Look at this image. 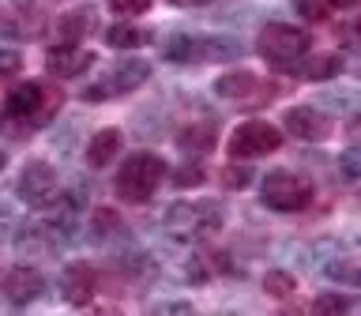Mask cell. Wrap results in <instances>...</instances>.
Listing matches in <instances>:
<instances>
[{"mask_svg":"<svg viewBox=\"0 0 361 316\" xmlns=\"http://www.w3.org/2000/svg\"><path fill=\"white\" fill-rule=\"evenodd\" d=\"M151 79V61L143 56H128V61H117L109 68L98 83H90L83 90V102H106V98H121V95H132L135 87H143Z\"/></svg>","mask_w":361,"mask_h":316,"instance_id":"obj_6","label":"cell"},{"mask_svg":"<svg viewBox=\"0 0 361 316\" xmlns=\"http://www.w3.org/2000/svg\"><path fill=\"white\" fill-rule=\"evenodd\" d=\"M19 200L30 203L34 211H49L56 200H61V181H56V169L45 162V158H30L19 174Z\"/></svg>","mask_w":361,"mask_h":316,"instance_id":"obj_8","label":"cell"},{"mask_svg":"<svg viewBox=\"0 0 361 316\" xmlns=\"http://www.w3.org/2000/svg\"><path fill=\"white\" fill-rule=\"evenodd\" d=\"M282 128L301 143H324L327 135H331L335 121L316 106H290L286 113H282Z\"/></svg>","mask_w":361,"mask_h":316,"instance_id":"obj_10","label":"cell"},{"mask_svg":"<svg viewBox=\"0 0 361 316\" xmlns=\"http://www.w3.org/2000/svg\"><path fill=\"white\" fill-rule=\"evenodd\" d=\"M279 147H282V128H275L271 121H241L230 132V140H226V151H230L233 162L275 154Z\"/></svg>","mask_w":361,"mask_h":316,"instance_id":"obj_7","label":"cell"},{"mask_svg":"<svg viewBox=\"0 0 361 316\" xmlns=\"http://www.w3.org/2000/svg\"><path fill=\"white\" fill-rule=\"evenodd\" d=\"M309 45H312V34L305 27H293V23H267L256 38V53L264 56L271 68L293 75V68H298V61L305 53H309Z\"/></svg>","mask_w":361,"mask_h":316,"instance_id":"obj_3","label":"cell"},{"mask_svg":"<svg viewBox=\"0 0 361 316\" xmlns=\"http://www.w3.org/2000/svg\"><path fill=\"white\" fill-rule=\"evenodd\" d=\"M98 64V56L83 49V45H53L49 53H45V68H49V75L56 79H75L90 72V68Z\"/></svg>","mask_w":361,"mask_h":316,"instance_id":"obj_12","label":"cell"},{"mask_svg":"<svg viewBox=\"0 0 361 316\" xmlns=\"http://www.w3.org/2000/svg\"><path fill=\"white\" fill-rule=\"evenodd\" d=\"M338 169H343L346 181H357V147H350V151H343V158H338Z\"/></svg>","mask_w":361,"mask_h":316,"instance_id":"obj_26","label":"cell"},{"mask_svg":"<svg viewBox=\"0 0 361 316\" xmlns=\"http://www.w3.org/2000/svg\"><path fill=\"white\" fill-rule=\"evenodd\" d=\"M94 290H98L94 267L83 264V260H72V264L64 267V275H61V298L68 305H75V309H83V305L94 301Z\"/></svg>","mask_w":361,"mask_h":316,"instance_id":"obj_11","label":"cell"},{"mask_svg":"<svg viewBox=\"0 0 361 316\" xmlns=\"http://www.w3.org/2000/svg\"><path fill=\"white\" fill-rule=\"evenodd\" d=\"M203 166H196V162H188V166H177V174H173V185L177 188H196V185H203Z\"/></svg>","mask_w":361,"mask_h":316,"instance_id":"obj_24","label":"cell"},{"mask_svg":"<svg viewBox=\"0 0 361 316\" xmlns=\"http://www.w3.org/2000/svg\"><path fill=\"white\" fill-rule=\"evenodd\" d=\"M109 11L117 19H135V16L151 11V0H109Z\"/></svg>","mask_w":361,"mask_h":316,"instance_id":"obj_22","label":"cell"},{"mask_svg":"<svg viewBox=\"0 0 361 316\" xmlns=\"http://www.w3.org/2000/svg\"><path fill=\"white\" fill-rule=\"evenodd\" d=\"M214 121H196V124H185V128L177 132V143L185 147V151H211L214 147Z\"/></svg>","mask_w":361,"mask_h":316,"instance_id":"obj_19","label":"cell"},{"mask_svg":"<svg viewBox=\"0 0 361 316\" xmlns=\"http://www.w3.org/2000/svg\"><path fill=\"white\" fill-rule=\"evenodd\" d=\"M23 72V53L19 49H0V83H11Z\"/></svg>","mask_w":361,"mask_h":316,"instance_id":"obj_23","label":"cell"},{"mask_svg":"<svg viewBox=\"0 0 361 316\" xmlns=\"http://www.w3.org/2000/svg\"><path fill=\"white\" fill-rule=\"evenodd\" d=\"M173 8H207V4H214V0H169Z\"/></svg>","mask_w":361,"mask_h":316,"instance_id":"obj_28","label":"cell"},{"mask_svg":"<svg viewBox=\"0 0 361 316\" xmlns=\"http://www.w3.org/2000/svg\"><path fill=\"white\" fill-rule=\"evenodd\" d=\"M102 38H106L109 49H140V45L151 42V30H143V27H135V23L121 19V23H113V27H106Z\"/></svg>","mask_w":361,"mask_h":316,"instance_id":"obj_18","label":"cell"},{"mask_svg":"<svg viewBox=\"0 0 361 316\" xmlns=\"http://www.w3.org/2000/svg\"><path fill=\"white\" fill-rule=\"evenodd\" d=\"M61 106V95H53L45 83L30 79V83H16L4 98V109H0V124L11 132V135H23L30 128H42L45 121L56 113Z\"/></svg>","mask_w":361,"mask_h":316,"instance_id":"obj_1","label":"cell"},{"mask_svg":"<svg viewBox=\"0 0 361 316\" xmlns=\"http://www.w3.org/2000/svg\"><path fill=\"white\" fill-rule=\"evenodd\" d=\"M338 72H343V56H338V53H316V56L305 53L301 61H298V68H293V75L309 79V83H324V79H335Z\"/></svg>","mask_w":361,"mask_h":316,"instance_id":"obj_17","label":"cell"},{"mask_svg":"<svg viewBox=\"0 0 361 316\" xmlns=\"http://www.w3.org/2000/svg\"><path fill=\"white\" fill-rule=\"evenodd\" d=\"M354 309V298L350 293H320V298L312 301V312L320 316H338V312H350Z\"/></svg>","mask_w":361,"mask_h":316,"instance_id":"obj_21","label":"cell"},{"mask_svg":"<svg viewBox=\"0 0 361 316\" xmlns=\"http://www.w3.org/2000/svg\"><path fill=\"white\" fill-rule=\"evenodd\" d=\"M259 200L279 214H298L312 203V181L293 174V169H271L259 181Z\"/></svg>","mask_w":361,"mask_h":316,"instance_id":"obj_5","label":"cell"},{"mask_svg":"<svg viewBox=\"0 0 361 316\" xmlns=\"http://www.w3.org/2000/svg\"><path fill=\"white\" fill-rule=\"evenodd\" d=\"M0 290H4V298L11 305H30L42 298L45 290V279L38 275L34 267H11L4 279H0Z\"/></svg>","mask_w":361,"mask_h":316,"instance_id":"obj_13","label":"cell"},{"mask_svg":"<svg viewBox=\"0 0 361 316\" xmlns=\"http://www.w3.org/2000/svg\"><path fill=\"white\" fill-rule=\"evenodd\" d=\"M222 181H226V188H248L252 185V169L248 166H226Z\"/></svg>","mask_w":361,"mask_h":316,"instance_id":"obj_25","label":"cell"},{"mask_svg":"<svg viewBox=\"0 0 361 316\" xmlns=\"http://www.w3.org/2000/svg\"><path fill=\"white\" fill-rule=\"evenodd\" d=\"M4 166H8V154H4V151H0V169H4Z\"/></svg>","mask_w":361,"mask_h":316,"instance_id":"obj_30","label":"cell"},{"mask_svg":"<svg viewBox=\"0 0 361 316\" xmlns=\"http://www.w3.org/2000/svg\"><path fill=\"white\" fill-rule=\"evenodd\" d=\"M154 309H162V312H188L192 305L188 301H166V305H154Z\"/></svg>","mask_w":361,"mask_h":316,"instance_id":"obj_27","label":"cell"},{"mask_svg":"<svg viewBox=\"0 0 361 316\" xmlns=\"http://www.w3.org/2000/svg\"><path fill=\"white\" fill-rule=\"evenodd\" d=\"M121 147H124V132L121 128H102L90 135V143H87V166L90 169H106L117 162V154H121Z\"/></svg>","mask_w":361,"mask_h":316,"instance_id":"obj_16","label":"cell"},{"mask_svg":"<svg viewBox=\"0 0 361 316\" xmlns=\"http://www.w3.org/2000/svg\"><path fill=\"white\" fill-rule=\"evenodd\" d=\"M166 226H169V233H177V237H203V233H211L222 226V207L219 203L180 200L166 211Z\"/></svg>","mask_w":361,"mask_h":316,"instance_id":"obj_9","label":"cell"},{"mask_svg":"<svg viewBox=\"0 0 361 316\" xmlns=\"http://www.w3.org/2000/svg\"><path fill=\"white\" fill-rule=\"evenodd\" d=\"M259 87H264V83H259V75L248 72V68H233V72H226V75L214 79V95L230 98V102H252Z\"/></svg>","mask_w":361,"mask_h":316,"instance_id":"obj_15","label":"cell"},{"mask_svg":"<svg viewBox=\"0 0 361 316\" xmlns=\"http://www.w3.org/2000/svg\"><path fill=\"white\" fill-rule=\"evenodd\" d=\"M169 177V162L154 151H135L121 162L117 181H113V192L124 203H147L162 188V181Z\"/></svg>","mask_w":361,"mask_h":316,"instance_id":"obj_2","label":"cell"},{"mask_svg":"<svg viewBox=\"0 0 361 316\" xmlns=\"http://www.w3.org/2000/svg\"><path fill=\"white\" fill-rule=\"evenodd\" d=\"M293 286H298V279H293L290 271H282V267H275V271H267V275H264L267 298H290Z\"/></svg>","mask_w":361,"mask_h":316,"instance_id":"obj_20","label":"cell"},{"mask_svg":"<svg viewBox=\"0 0 361 316\" xmlns=\"http://www.w3.org/2000/svg\"><path fill=\"white\" fill-rule=\"evenodd\" d=\"M94 27H98L94 4H79L72 11H64V16L56 19V45H79L83 38H90Z\"/></svg>","mask_w":361,"mask_h":316,"instance_id":"obj_14","label":"cell"},{"mask_svg":"<svg viewBox=\"0 0 361 316\" xmlns=\"http://www.w3.org/2000/svg\"><path fill=\"white\" fill-rule=\"evenodd\" d=\"M162 56L169 64H200V61H237L241 56V42L230 34H211V38H196V34H173L162 45Z\"/></svg>","mask_w":361,"mask_h":316,"instance_id":"obj_4","label":"cell"},{"mask_svg":"<svg viewBox=\"0 0 361 316\" xmlns=\"http://www.w3.org/2000/svg\"><path fill=\"white\" fill-rule=\"evenodd\" d=\"M327 4H331V8H354L357 0H327Z\"/></svg>","mask_w":361,"mask_h":316,"instance_id":"obj_29","label":"cell"}]
</instances>
